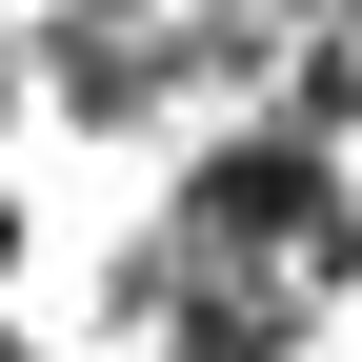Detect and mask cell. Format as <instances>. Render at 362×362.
<instances>
[{
    "instance_id": "6da1fadb",
    "label": "cell",
    "mask_w": 362,
    "mask_h": 362,
    "mask_svg": "<svg viewBox=\"0 0 362 362\" xmlns=\"http://www.w3.org/2000/svg\"><path fill=\"white\" fill-rule=\"evenodd\" d=\"M40 21H101V40H181V0H40Z\"/></svg>"
},
{
    "instance_id": "3957f363",
    "label": "cell",
    "mask_w": 362,
    "mask_h": 362,
    "mask_svg": "<svg viewBox=\"0 0 362 362\" xmlns=\"http://www.w3.org/2000/svg\"><path fill=\"white\" fill-rule=\"evenodd\" d=\"M0 362H40V342H21V322H0Z\"/></svg>"
},
{
    "instance_id": "277c9868",
    "label": "cell",
    "mask_w": 362,
    "mask_h": 362,
    "mask_svg": "<svg viewBox=\"0 0 362 362\" xmlns=\"http://www.w3.org/2000/svg\"><path fill=\"white\" fill-rule=\"evenodd\" d=\"M181 362H221V342H181Z\"/></svg>"
},
{
    "instance_id": "7a4b0ae2",
    "label": "cell",
    "mask_w": 362,
    "mask_h": 362,
    "mask_svg": "<svg viewBox=\"0 0 362 362\" xmlns=\"http://www.w3.org/2000/svg\"><path fill=\"white\" fill-rule=\"evenodd\" d=\"M21 242H40V221H21V181H0V282H21Z\"/></svg>"
}]
</instances>
